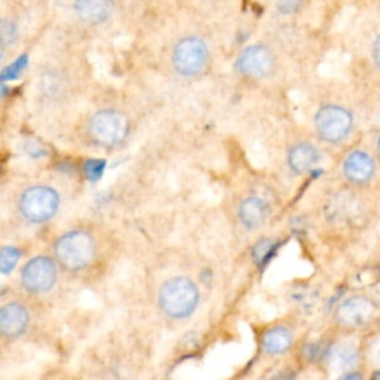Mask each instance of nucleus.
I'll use <instances>...</instances> for the list:
<instances>
[{
    "label": "nucleus",
    "mask_w": 380,
    "mask_h": 380,
    "mask_svg": "<svg viewBox=\"0 0 380 380\" xmlns=\"http://www.w3.org/2000/svg\"><path fill=\"white\" fill-rule=\"evenodd\" d=\"M331 358L337 367L342 369V370H349L357 364L358 352H357L355 346H352L349 343H343V345L337 346L331 352Z\"/></svg>",
    "instance_id": "obj_16"
},
{
    "label": "nucleus",
    "mask_w": 380,
    "mask_h": 380,
    "mask_svg": "<svg viewBox=\"0 0 380 380\" xmlns=\"http://www.w3.org/2000/svg\"><path fill=\"white\" fill-rule=\"evenodd\" d=\"M302 0H278V8L283 13H293L299 9Z\"/></svg>",
    "instance_id": "obj_19"
},
{
    "label": "nucleus",
    "mask_w": 380,
    "mask_h": 380,
    "mask_svg": "<svg viewBox=\"0 0 380 380\" xmlns=\"http://www.w3.org/2000/svg\"><path fill=\"white\" fill-rule=\"evenodd\" d=\"M288 166L294 174H306L319 161V152L311 143H298L288 152Z\"/></svg>",
    "instance_id": "obj_13"
},
{
    "label": "nucleus",
    "mask_w": 380,
    "mask_h": 380,
    "mask_svg": "<svg viewBox=\"0 0 380 380\" xmlns=\"http://www.w3.org/2000/svg\"><path fill=\"white\" fill-rule=\"evenodd\" d=\"M377 150H379V153H380V137H379V140H377Z\"/></svg>",
    "instance_id": "obj_23"
},
{
    "label": "nucleus",
    "mask_w": 380,
    "mask_h": 380,
    "mask_svg": "<svg viewBox=\"0 0 380 380\" xmlns=\"http://www.w3.org/2000/svg\"><path fill=\"white\" fill-rule=\"evenodd\" d=\"M27 61H29V59H27V55H21V57L16 63L11 64L8 68L4 70L2 80H13V79H17L24 72V68L27 66Z\"/></svg>",
    "instance_id": "obj_18"
},
{
    "label": "nucleus",
    "mask_w": 380,
    "mask_h": 380,
    "mask_svg": "<svg viewBox=\"0 0 380 380\" xmlns=\"http://www.w3.org/2000/svg\"><path fill=\"white\" fill-rule=\"evenodd\" d=\"M97 241L85 229H72L57 238L54 244V259L61 269L79 274L91 267L97 259Z\"/></svg>",
    "instance_id": "obj_1"
},
{
    "label": "nucleus",
    "mask_w": 380,
    "mask_h": 380,
    "mask_svg": "<svg viewBox=\"0 0 380 380\" xmlns=\"http://www.w3.org/2000/svg\"><path fill=\"white\" fill-rule=\"evenodd\" d=\"M59 279V263L49 256H36L27 262L20 272V284L33 295L49 293Z\"/></svg>",
    "instance_id": "obj_4"
},
{
    "label": "nucleus",
    "mask_w": 380,
    "mask_h": 380,
    "mask_svg": "<svg viewBox=\"0 0 380 380\" xmlns=\"http://www.w3.org/2000/svg\"><path fill=\"white\" fill-rule=\"evenodd\" d=\"M208 61V48L200 37H186L174 49L173 63L177 73L183 76L198 75Z\"/></svg>",
    "instance_id": "obj_7"
},
{
    "label": "nucleus",
    "mask_w": 380,
    "mask_h": 380,
    "mask_svg": "<svg viewBox=\"0 0 380 380\" xmlns=\"http://www.w3.org/2000/svg\"><path fill=\"white\" fill-rule=\"evenodd\" d=\"M30 324V314L20 302H9L0 309V333L6 339H18Z\"/></svg>",
    "instance_id": "obj_10"
},
{
    "label": "nucleus",
    "mask_w": 380,
    "mask_h": 380,
    "mask_svg": "<svg viewBox=\"0 0 380 380\" xmlns=\"http://www.w3.org/2000/svg\"><path fill=\"white\" fill-rule=\"evenodd\" d=\"M20 259L21 251L17 247L13 245L2 247V250H0V272L4 275L11 274L17 267Z\"/></svg>",
    "instance_id": "obj_17"
},
{
    "label": "nucleus",
    "mask_w": 380,
    "mask_h": 380,
    "mask_svg": "<svg viewBox=\"0 0 380 380\" xmlns=\"http://www.w3.org/2000/svg\"><path fill=\"white\" fill-rule=\"evenodd\" d=\"M130 121L119 110H102L90 122L92 142L102 147H116L128 137Z\"/></svg>",
    "instance_id": "obj_5"
},
{
    "label": "nucleus",
    "mask_w": 380,
    "mask_h": 380,
    "mask_svg": "<svg viewBox=\"0 0 380 380\" xmlns=\"http://www.w3.org/2000/svg\"><path fill=\"white\" fill-rule=\"evenodd\" d=\"M61 205L60 193L47 185H35L23 190L18 200L21 217L32 224H44L57 216Z\"/></svg>",
    "instance_id": "obj_3"
},
{
    "label": "nucleus",
    "mask_w": 380,
    "mask_h": 380,
    "mask_svg": "<svg viewBox=\"0 0 380 380\" xmlns=\"http://www.w3.org/2000/svg\"><path fill=\"white\" fill-rule=\"evenodd\" d=\"M339 380H364L362 376L360 373H355V372H349L346 374H343Z\"/></svg>",
    "instance_id": "obj_22"
},
{
    "label": "nucleus",
    "mask_w": 380,
    "mask_h": 380,
    "mask_svg": "<svg viewBox=\"0 0 380 380\" xmlns=\"http://www.w3.org/2000/svg\"><path fill=\"white\" fill-rule=\"evenodd\" d=\"M236 68L245 76L263 78L272 72L274 55L264 47H250L238 57Z\"/></svg>",
    "instance_id": "obj_9"
},
{
    "label": "nucleus",
    "mask_w": 380,
    "mask_h": 380,
    "mask_svg": "<svg viewBox=\"0 0 380 380\" xmlns=\"http://www.w3.org/2000/svg\"><path fill=\"white\" fill-rule=\"evenodd\" d=\"M376 171L373 158L367 152L354 150L350 152L343 162L345 177L354 185H365L369 183Z\"/></svg>",
    "instance_id": "obj_11"
},
{
    "label": "nucleus",
    "mask_w": 380,
    "mask_h": 380,
    "mask_svg": "<svg viewBox=\"0 0 380 380\" xmlns=\"http://www.w3.org/2000/svg\"><path fill=\"white\" fill-rule=\"evenodd\" d=\"M267 217V204L259 196H248L238 208V219L245 229H257Z\"/></svg>",
    "instance_id": "obj_14"
},
{
    "label": "nucleus",
    "mask_w": 380,
    "mask_h": 380,
    "mask_svg": "<svg viewBox=\"0 0 380 380\" xmlns=\"http://www.w3.org/2000/svg\"><path fill=\"white\" fill-rule=\"evenodd\" d=\"M103 168H104V162H102V161H90L87 164V166H85V170L92 178H95L97 176H100L103 173Z\"/></svg>",
    "instance_id": "obj_20"
},
{
    "label": "nucleus",
    "mask_w": 380,
    "mask_h": 380,
    "mask_svg": "<svg viewBox=\"0 0 380 380\" xmlns=\"http://www.w3.org/2000/svg\"><path fill=\"white\" fill-rule=\"evenodd\" d=\"M372 57H373L374 64L380 68V36H377V39L374 40L373 49H372Z\"/></svg>",
    "instance_id": "obj_21"
},
{
    "label": "nucleus",
    "mask_w": 380,
    "mask_h": 380,
    "mask_svg": "<svg viewBox=\"0 0 380 380\" xmlns=\"http://www.w3.org/2000/svg\"><path fill=\"white\" fill-rule=\"evenodd\" d=\"M376 307L373 302L364 295H352L343 300L336 311V321L343 329L358 330L367 326L373 319Z\"/></svg>",
    "instance_id": "obj_8"
},
{
    "label": "nucleus",
    "mask_w": 380,
    "mask_h": 380,
    "mask_svg": "<svg viewBox=\"0 0 380 380\" xmlns=\"http://www.w3.org/2000/svg\"><path fill=\"white\" fill-rule=\"evenodd\" d=\"M200 288L186 276H173L162 284L158 302L164 315L171 319H186L200 305Z\"/></svg>",
    "instance_id": "obj_2"
},
{
    "label": "nucleus",
    "mask_w": 380,
    "mask_h": 380,
    "mask_svg": "<svg viewBox=\"0 0 380 380\" xmlns=\"http://www.w3.org/2000/svg\"><path fill=\"white\" fill-rule=\"evenodd\" d=\"M75 11L82 21L100 24L110 17L114 11V0H76Z\"/></svg>",
    "instance_id": "obj_15"
},
{
    "label": "nucleus",
    "mask_w": 380,
    "mask_h": 380,
    "mask_svg": "<svg viewBox=\"0 0 380 380\" xmlns=\"http://www.w3.org/2000/svg\"><path fill=\"white\" fill-rule=\"evenodd\" d=\"M294 334L287 326H274L262 336V349L271 357L284 355L293 346Z\"/></svg>",
    "instance_id": "obj_12"
},
{
    "label": "nucleus",
    "mask_w": 380,
    "mask_h": 380,
    "mask_svg": "<svg viewBox=\"0 0 380 380\" xmlns=\"http://www.w3.org/2000/svg\"><path fill=\"white\" fill-rule=\"evenodd\" d=\"M352 123L354 118L350 111L334 104L321 107L315 116L317 133L329 143H339L345 140L352 130Z\"/></svg>",
    "instance_id": "obj_6"
}]
</instances>
